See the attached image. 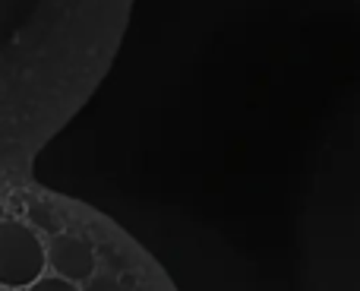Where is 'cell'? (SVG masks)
<instances>
[{"label":"cell","mask_w":360,"mask_h":291,"mask_svg":"<svg viewBox=\"0 0 360 291\" xmlns=\"http://www.w3.org/2000/svg\"><path fill=\"white\" fill-rule=\"evenodd\" d=\"M82 291H130L124 285V279L120 275H114V273H95L89 282H82Z\"/></svg>","instance_id":"cell-4"},{"label":"cell","mask_w":360,"mask_h":291,"mask_svg":"<svg viewBox=\"0 0 360 291\" xmlns=\"http://www.w3.org/2000/svg\"><path fill=\"white\" fill-rule=\"evenodd\" d=\"M0 218H4V209H0Z\"/></svg>","instance_id":"cell-6"},{"label":"cell","mask_w":360,"mask_h":291,"mask_svg":"<svg viewBox=\"0 0 360 291\" xmlns=\"http://www.w3.org/2000/svg\"><path fill=\"white\" fill-rule=\"evenodd\" d=\"M25 291H82V285H76V282H70V279H60V275H54V273H44L41 279H35Z\"/></svg>","instance_id":"cell-5"},{"label":"cell","mask_w":360,"mask_h":291,"mask_svg":"<svg viewBox=\"0 0 360 291\" xmlns=\"http://www.w3.org/2000/svg\"><path fill=\"white\" fill-rule=\"evenodd\" d=\"M48 273V254L38 231L22 218H0V291H25Z\"/></svg>","instance_id":"cell-2"},{"label":"cell","mask_w":360,"mask_h":291,"mask_svg":"<svg viewBox=\"0 0 360 291\" xmlns=\"http://www.w3.org/2000/svg\"><path fill=\"white\" fill-rule=\"evenodd\" d=\"M44 254H48L51 273L76 282V285L89 282L98 273V256H95L92 241H86L82 235H73V231H54V237L44 244Z\"/></svg>","instance_id":"cell-3"},{"label":"cell","mask_w":360,"mask_h":291,"mask_svg":"<svg viewBox=\"0 0 360 291\" xmlns=\"http://www.w3.org/2000/svg\"><path fill=\"white\" fill-rule=\"evenodd\" d=\"M133 0H0V149L41 140L95 92Z\"/></svg>","instance_id":"cell-1"}]
</instances>
